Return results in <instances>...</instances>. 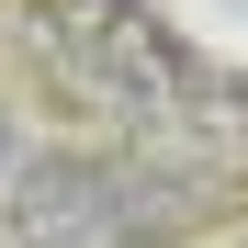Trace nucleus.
I'll list each match as a JSON object with an SVG mask.
<instances>
[{
    "label": "nucleus",
    "instance_id": "obj_1",
    "mask_svg": "<svg viewBox=\"0 0 248 248\" xmlns=\"http://www.w3.org/2000/svg\"><path fill=\"white\" fill-rule=\"evenodd\" d=\"M46 68L79 113L124 124V136H158L192 79V57L147 23V0H46Z\"/></svg>",
    "mask_w": 248,
    "mask_h": 248
},
{
    "label": "nucleus",
    "instance_id": "obj_2",
    "mask_svg": "<svg viewBox=\"0 0 248 248\" xmlns=\"http://www.w3.org/2000/svg\"><path fill=\"white\" fill-rule=\"evenodd\" d=\"M192 203L147 170V158H23L12 170V248H147L170 237Z\"/></svg>",
    "mask_w": 248,
    "mask_h": 248
},
{
    "label": "nucleus",
    "instance_id": "obj_3",
    "mask_svg": "<svg viewBox=\"0 0 248 248\" xmlns=\"http://www.w3.org/2000/svg\"><path fill=\"white\" fill-rule=\"evenodd\" d=\"M12 170H23V136H12V113H0V192H12Z\"/></svg>",
    "mask_w": 248,
    "mask_h": 248
}]
</instances>
